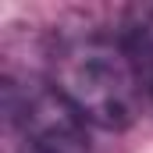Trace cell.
Listing matches in <instances>:
<instances>
[{
  "label": "cell",
  "mask_w": 153,
  "mask_h": 153,
  "mask_svg": "<svg viewBox=\"0 0 153 153\" xmlns=\"http://www.w3.org/2000/svg\"><path fill=\"white\" fill-rule=\"evenodd\" d=\"M50 82L75 103L89 125L125 132L143 103V75L121 32H78L50 46Z\"/></svg>",
  "instance_id": "1"
},
{
  "label": "cell",
  "mask_w": 153,
  "mask_h": 153,
  "mask_svg": "<svg viewBox=\"0 0 153 153\" xmlns=\"http://www.w3.org/2000/svg\"><path fill=\"white\" fill-rule=\"evenodd\" d=\"M4 117L32 153H89V121L43 75H4Z\"/></svg>",
  "instance_id": "2"
}]
</instances>
